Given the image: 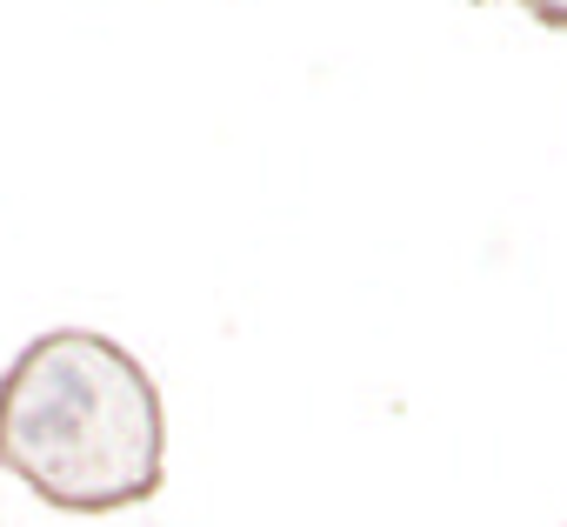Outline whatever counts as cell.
<instances>
[{
    "label": "cell",
    "instance_id": "1",
    "mask_svg": "<svg viewBox=\"0 0 567 527\" xmlns=\"http://www.w3.org/2000/svg\"><path fill=\"white\" fill-rule=\"evenodd\" d=\"M0 467L61 514H121L161 494L167 414L154 374L94 328H54L0 374Z\"/></svg>",
    "mask_w": 567,
    "mask_h": 527
},
{
    "label": "cell",
    "instance_id": "2",
    "mask_svg": "<svg viewBox=\"0 0 567 527\" xmlns=\"http://www.w3.org/2000/svg\"><path fill=\"white\" fill-rule=\"evenodd\" d=\"M514 8H527L540 28H554V34H567V0H514Z\"/></svg>",
    "mask_w": 567,
    "mask_h": 527
}]
</instances>
